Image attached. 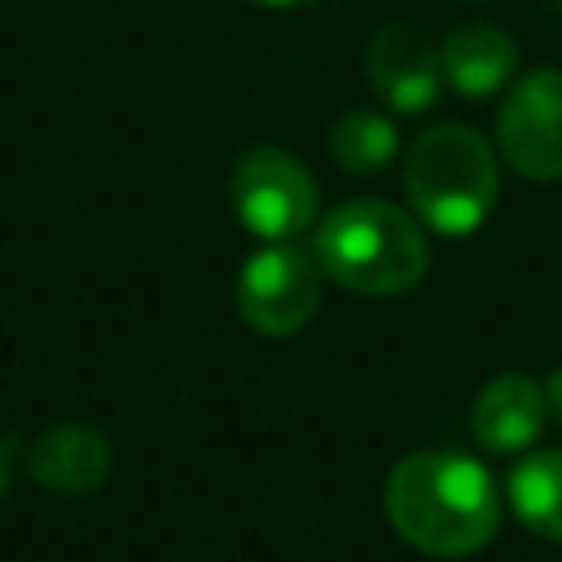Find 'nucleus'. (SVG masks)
I'll use <instances>...</instances> for the list:
<instances>
[{"label": "nucleus", "mask_w": 562, "mask_h": 562, "mask_svg": "<svg viewBox=\"0 0 562 562\" xmlns=\"http://www.w3.org/2000/svg\"><path fill=\"white\" fill-rule=\"evenodd\" d=\"M228 198L237 220L263 241H294L316 220V180L312 171L277 145L246 149L233 162Z\"/></svg>", "instance_id": "obj_4"}, {"label": "nucleus", "mask_w": 562, "mask_h": 562, "mask_svg": "<svg viewBox=\"0 0 562 562\" xmlns=\"http://www.w3.org/2000/svg\"><path fill=\"white\" fill-rule=\"evenodd\" d=\"M501 158L527 180H562V70L522 75L496 114Z\"/></svg>", "instance_id": "obj_6"}, {"label": "nucleus", "mask_w": 562, "mask_h": 562, "mask_svg": "<svg viewBox=\"0 0 562 562\" xmlns=\"http://www.w3.org/2000/svg\"><path fill=\"white\" fill-rule=\"evenodd\" d=\"M255 4H268V9H299V4H312V0H255Z\"/></svg>", "instance_id": "obj_15"}, {"label": "nucleus", "mask_w": 562, "mask_h": 562, "mask_svg": "<svg viewBox=\"0 0 562 562\" xmlns=\"http://www.w3.org/2000/svg\"><path fill=\"white\" fill-rule=\"evenodd\" d=\"M443 83H452L461 97H492L501 92L518 70V44L509 31L492 22H465L443 35L439 44Z\"/></svg>", "instance_id": "obj_10"}, {"label": "nucleus", "mask_w": 562, "mask_h": 562, "mask_svg": "<svg viewBox=\"0 0 562 562\" xmlns=\"http://www.w3.org/2000/svg\"><path fill=\"white\" fill-rule=\"evenodd\" d=\"M505 492H509L514 518L527 531H536L540 540H558L562 544V448L527 452L509 470Z\"/></svg>", "instance_id": "obj_11"}, {"label": "nucleus", "mask_w": 562, "mask_h": 562, "mask_svg": "<svg viewBox=\"0 0 562 562\" xmlns=\"http://www.w3.org/2000/svg\"><path fill=\"white\" fill-rule=\"evenodd\" d=\"M391 527L430 558H470L501 527V501L487 470L465 452H408L382 487Z\"/></svg>", "instance_id": "obj_1"}, {"label": "nucleus", "mask_w": 562, "mask_h": 562, "mask_svg": "<svg viewBox=\"0 0 562 562\" xmlns=\"http://www.w3.org/2000/svg\"><path fill=\"white\" fill-rule=\"evenodd\" d=\"M237 312L263 338H290L321 312V263L316 255L268 241L237 272Z\"/></svg>", "instance_id": "obj_5"}, {"label": "nucleus", "mask_w": 562, "mask_h": 562, "mask_svg": "<svg viewBox=\"0 0 562 562\" xmlns=\"http://www.w3.org/2000/svg\"><path fill=\"white\" fill-rule=\"evenodd\" d=\"M316 263L329 281L364 299H391L426 277L422 224L382 198H351L316 224Z\"/></svg>", "instance_id": "obj_2"}, {"label": "nucleus", "mask_w": 562, "mask_h": 562, "mask_svg": "<svg viewBox=\"0 0 562 562\" xmlns=\"http://www.w3.org/2000/svg\"><path fill=\"white\" fill-rule=\"evenodd\" d=\"M544 395H549V413L562 422V364L549 373V382H544Z\"/></svg>", "instance_id": "obj_13"}, {"label": "nucleus", "mask_w": 562, "mask_h": 562, "mask_svg": "<svg viewBox=\"0 0 562 562\" xmlns=\"http://www.w3.org/2000/svg\"><path fill=\"white\" fill-rule=\"evenodd\" d=\"M549 422V395L536 378L527 373H501L492 378L470 408L474 439L492 452H522L540 439Z\"/></svg>", "instance_id": "obj_9"}, {"label": "nucleus", "mask_w": 562, "mask_h": 562, "mask_svg": "<svg viewBox=\"0 0 562 562\" xmlns=\"http://www.w3.org/2000/svg\"><path fill=\"white\" fill-rule=\"evenodd\" d=\"M404 193L413 202V215L426 228L443 237H465L496 206V193H501L496 154L474 127L435 123L408 145Z\"/></svg>", "instance_id": "obj_3"}, {"label": "nucleus", "mask_w": 562, "mask_h": 562, "mask_svg": "<svg viewBox=\"0 0 562 562\" xmlns=\"http://www.w3.org/2000/svg\"><path fill=\"white\" fill-rule=\"evenodd\" d=\"M26 470L40 487L48 492H66V496H83L97 492L110 470H114V448L97 426L83 422H61L48 426L31 452H26Z\"/></svg>", "instance_id": "obj_8"}, {"label": "nucleus", "mask_w": 562, "mask_h": 562, "mask_svg": "<svg viewBox=\"0 0 562 562\" xmlns=\"http://www.w3.org/2000/svg\"><path fill=\"white\" fill-rule=\"evenodd\" d=\"M9 479H13V465H9V448L0 443V501H4V492H9Z\"/></svg>", "instance_id": "obj_14"}, {"label": "nucleus", "mask_w": 562, "mask_h": 562, "mask_svg": "<svg viewBox=\"0 0 562 562\" xmlns=\"http://www.w3.org/2000/svg\"><path fill=\"white\" fill-rule=\"evenodd\" d=\"M395 149H400V136H395V123L386 114L347 110L329 127V154L342 171H356V176L382 171L395 158Z\"/></svg>", "instance_id": "obj_12"}, {"label": "nucleus", "mask_w": 562, "mask_h": 562, "mask_svg": "<svg viewBox=\"0 0 562 562\" xmlns=\"http://www.w3.org/2000/svg\"><path fill=\"white\" fill-rule=\"evenodd\" d=\"M364 70H369L373 92L400 114L430 110L443 88L439 48L408 22H386L373 31V40L364 48Z\"/></svg>", "instance_id": "obj_7"}]
</instances>
